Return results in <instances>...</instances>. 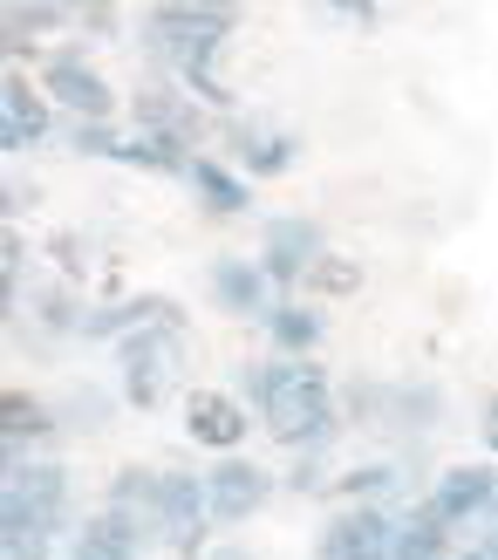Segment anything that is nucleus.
<instances>
[{
    "label": "nucleus",
    "instance_id": "nucleus-1",
    "mask_svg": "<svg viewBox=\"0 0 498 560\" xmlns=\"http://www.w3.org/2000/svg\"><path fill=\"white\" fill-rule=\"evenodd\" d=\"M233 397L260 417V431L281 444V452L308 458V452H328L342 438V397L328 370L315 355H266V362H239L233 376Z\"/></svg>",
    "mask_w": 498,
    "mask_h": 560
},
{
    "label": "nucleus",
    "instance_id": "nucleus-2",
    "mask_svg": "<svg viewBox=\"0 0 498 560\" xmlns=\"http://www.w3.org/2000/svg\"><path fill=\"white\" fill-rule=\"evenodd\" d=\"M239 27V8H218V0H157V8L137 14V42H144L151 69L164 82H178L185 96H199L212 117H233V90L218 75V55H226Z\"/></svg>",
    "mask_w": 498,
    "mask_h": 560
},
{
    "label": "nucleus",
    "instance_id": "nucleus-3",
    "mask_svg": "<svg viewBox=\"0 0 498 560\" xmlns=\"http://www.w3.org/2000/svg\"><path fill=\"white\" fill-rule=\"evenodd\" d=\"M117 355V404L130 410H164L178 397V370H185V328H144L130 342L109 349Z\"/></svg>",
    "mask_w": 498,
    "mask_h": 560
},
{
    "label": "nucleus",
    "instance_id": "nucleus-4",
    "mask_svg": "<svg viewBox=\"0 0 498 560\" xmlns=\"http://www.w3.org/2000/svg\"><path fill=\"white\" fill-rule=\"evenodd\" d=\"M35 82L48 90V103L62 109V124H117V109L130 103V96H117V82L90 62V48H82V42L48 48Z\"/></svg>",
    "mask_w": 498,
    "mask_h": 560
},
{
    "label": "nucleus",
    "instance_id": "nucleus-5",
    "mask_svg": "<svg viewBox=\"0 0 498 560\" xmlns=\"http://www.w3.org/2000/svg\"><path fill=\"white\" fill-rule=\"evenodd\" d=\"M178 431H185V444H199L212 458H239L246 438L260 431V417L233 397V383H191L178 397Z\"/></svg>",
    "mask_w": 498,
    "mask_h": 560
},
{
    "label": "nucleus",
    "instance_id": "nucleus-6",
    "mask_svg": "<svg viewBox=\"0 0 498 560\" xmlns=\"http://www.w3.org/2000/svg\"><path fill=\"white\" fill-rule=\"evenodd\" d=\"M212 144H218V158H226L239 178H287L294 164H300V130L266 124V117H246V109L218 117Z\"/></svg>",
    "mask_w": 498,
    "mask_h": 560
},
{
    "label": "nucleus",
    "instance_id": "nucleus-7",
    "mask_svg": "<svg viewBox=\"0 0 498 560\" xmlns=\"http://www.w3.org/2000/svg\"><path fill=\"white\" fill-rule=\"evenodd\" d=\"M260 267L273 273V288L281 294H300L308 288V273L335 254V246H328V233H321V219H308V212H273L266 226H260Z\"/></svg>",
    "mask_w": 498,
    "mask_h": 560
},
{
    "label": "nucleus",
    "instance_id": "nucleus-8",
    "mask_svg": "<svg viewBox=\"0 0 498 560\" xmlns=\"http://www.w3.org/2000/svg\"><path fill=\"white\" fill-rule=\"evenodd\" d=\"M130 130H151V137H171V144H212V130H218V117L199 103V96H185L178 82H164V75H144L130 90Z\"/></svg>",
    "mask_w": 498,
    "mask_h": 560
},
{
    "label": "nucleus",
    "instance_id": "nucleus-9",
    "mask_svg": "<svg viewBox=\"0 0 498 560\" xmlns=\"http://www.w3.org/2000/svg\"><path fill=\"white\" fill-rule=\"evenodd\" d=\"M424 506L451 526V534H464V526H485V513L498 506V465L491 458H472V465H444V471H430V486H424Z\"/></svg>",
    "mask_w": 498,
    "mask_h": 560
},
{
    "label": "nucleus",
    "instance_id": "nucleus-10",
    "mask_svg": "<svg viewBox=\"0 0 498 560\" xmlns=\"http://www.w3.org/2000/svg\"><path fill=\"white\" fill-rule=\"evenodd\" d=\"M205 294L218 315L233 322H266L273 307H281V288H273V273L260 267V254H212L205 260Z\"/></svg>",
    "mask_w": 498,
    "mask_h": 560
},
{
    "label": "nucleus",
    "instance_id": "nucleus-11",
    "mask_svg": "<svg viewBox=\"0 0 498 560\" xmlns=\"http://www.w3.org/2000/svg\"><path fill=\"white\" fill-rule=\"evenodd\" d=\"M273 492H281V471H266L260 458H246V452L205 465V506H212V526H246Z\"/></svg>",
    "mask_w": 498,
    "mask_h": 560
},
{
    "label": "nucleus",
    "instance_id": "nucleus-12",
    "mask_svg": "<svg viewBox=\"0 0 498 560\" xmlns=\"http://www.w3.org/2000/svg\"><path fill=\"white\" fill-rule=\"evenodd\" d=\"M315 560H396L390 506H335L315 534Z\"/></svg>",
    "mask_w": 498,
    "mask_h": 560
},
{
    "label": "nucleus",
    "instance_id": "nucleus-13",
    "mask_svg": "<svg viewBox=\"0 0 498 560\" xmlns=\"http://www.w3.org/2000/svg\"><path fill=\"white\" fill-rule=\"evenodd\" d=\"M55 130H62V109L48 103V90L27 82L21 69H8V82H0V151L8 158L42 151V144H55Z\"/></svg>",
    "mask_w": 498,
    "mask_h": 560
},
{
    "label": "nucleus",
    "instance_id": "nucleus-14",
    "mask_svg": "<svg viewBox=\"0 0 498 560\" xmlns=\"http://www.w3.org/2000/svg\"><path fill=\"white\" fill-rule=\"evenodd\" d=\"M424 486H417V465L410 458H369V465H348L335 471V506H417Z\"/></svg>",
    "mask_w": 498,
    "mask_h": 560
},
{
    "label": "nucleus",
    "instance_id": "nucleus-15",
    "mask_svg": "<svg viewBox=\"0 0 498 560\" xmlns=\"http://www.w3.org/2000/svg\"><path fill=\"white\" fill-rule=\"evenodd\" d=\"M0 553L8 560H55V553H69V526L35 513L21 492H0Z\"/></svg>",
    "mask_w": 498,
    "mask_h": 560
},
{
    "label": "nucleus",
    "instance_id": "nucleus-16",
    "mask_svg": "<svg viewBox=\"0 0 498 560\" xmlns=\"http://www.w3.org/2000/svg\"><path fill=\"white\" fill-rule=\"evenodd\" d=\"M0 492H21L35 513L48 520H62L69 534H75V479H69V465H55V458H8V486Z\"/></svg>",
    "mask_w": 498,
    "mask_h": 560
},
{
    "label": "nucleus",
    "instance_id": "nucleus-17",
    "mask_svg": "<svg viewBox=\"0 0 498 560\" xmlns=\"http://www.w3.org/2000/svg\"><path fill=\"white\" fill-rule=\"evenodd\" d=\"M62 410H55L48 397H35V389H0V444H8V458H21L27 444H48L62 438Z\"/></svg>",
    "mask_w": 498,
    "mask_h": 560
},
{
    "label": "nucleus",
    "instance_id": "nucleus-18",
    "mask_svg": "<svg viewBox=\"0 0 498 560\" xmlns=\"http://www.w3.org/2000/svg\"><path fill=\"white\" fill-rule=\"evenodd\" d=\"M185 185H191V199H199L212 219H239V212H253V178H239L218 151H199V158H191Z\"/></svg>",
    "mask_w": 498,
    "mask_h": 560
},
{
    "label": "nucleus",
    "instance_id": "nucleus-19",
    "mask_svg": "<svg viewBox=\"0 0 498 560\" xmlns=\"http://www.w3.org/2000/svg\"><path fill=\"white\" fill-rule=\"evenodd\" d=\"M260 335H266L273 355H315L321 335H328V315H321V301H308V294H281V307L260 322Z\"/></svg>",
    "mask_w": 498,
    "mask_h": 560
},
{
    "label": "nucleus",
    "instance_id": "nucleus-20",
    "mask_svg": "<svg viewBox=\"0 0 498 560\" xmlns=\"http://www.w3.org/2000/svg\"><path fill=\"white\" fill-rule=\"evenodd\" d=\"M458 540H464V534H451V526L437 520L424 499L396 513V560H451V547H458Z\"/></svg>",
    "mask_w": 498,
    "mask_h": 560
},
{
    "label": "nucleus",
    "instance_id": "nucleus-21",
    "mask_svg": "<svg viewBox=\"0 0 498 560\" xmlns=\"http://www.w3.org/2000/svg\"><path fill=\"white\" fill-rule=\"evenodd\" d=\"M157 479H164V465H117V471H109V486H103V506L137 513V520L157 526Z\"/></svg>",
    "mask_w": 498,
    "mask_h": 560
},
{
    "label": "nucleus",
    "instance_id": "nucleus-22",
    "mask_svg": "<svg viewBox=\"0 0 498 560\" xmlns=\"http://www.w3.org/2000/svg\"><path fill=\"white\" fill-rule=\"evenodd\" d=\"M191 158H199V151L171 144V137H151V130H130L123 151H117V164H130V172H157V178H185Z\"/></svg>",
    "mask_w": 498,
    "mask_h": 560
},
{
    "label": "nucleus",
    "instance_id": "nucleus-23",
    "mask_svg": "<svg viewBox=\"0 0 498 560\" xmlns=\"http://www.w3.org/2000/svg\"><path fill=\"white\" fill-rule=\"evenodd\" d=\"M82 322H90V301H82V288H69V280H48L35 294V328L42 335H75L82 342Z\"/></svg>",
    "mask_w": 498,
    "mask_h": 560
},
{
    "label": "nucleus",
    "instance_id": "nucleus-24",
    "mask_svg": "<svg viewBox=\"0 0 498 560\" xmlns=\"http://www.w3.org/2000/svg\"><path fill=\"white\" fill-rule=\"evenodd\" d=\"M75 8H62V0H8L0 8V27H8V55H21V42H35L42 27H69Z\"/></svg>",
    "mask_w": 498,
    "mask_h": 560
},
{
    "label": "nucleus",
    "instance_id": "nucleus-25",
    "mask_svg": "<svg viewBox=\"0 0 498 560\" xmlns=\"http://www.w3.org/2000/svg\"><path fill=\"white\" fill-rule=\"evenodd\" d=\"M437 410H444V389L437 383H396L390 389V424L396 431H437Z\"/></svg>",
    "mask_w": 498,
    "mask_h": 560
},
{
    "label": "nucleus",
    "instance_id": "nucleus-26",
    "mask_svg": "<svg viewBox=\"0 0 498 560\" xmlns=\"http://www.w3.org/2000/svg\"><path fill=\"white\" fill-rule=\"evenodd\" d=\"M355 288H363V267H355V254H328V260L308 273V288H300V294H308V301H348Z\"/></svg>",
    "mask_w": 498,
    "mask_h": 560
},
{
    "label": "nucleus",
    "instance_id": "nucleus-27",
    "mask_svg": "<svg viewBox=\"0 0 498 560\" xmlns=\"http://www.w3.org/2000/svg\"><path fill=\"white\" fill-rule=\"evenodd\" d=\"M62 137H69L75 158H109V164H117V151H123L130 130H117V124H62Z\"/></svg>",
    "mask_w": 498,
    "mask_h": 560
},
{
    "label": "nucleus",
    "instance_id": "nucleus-28",
    "mask_svg": "<svg viewBox=\"0 0 498 560\" xmlns=\"http://www.w3.org/2000/svg\"><path fill=\"white\" fill-rule=\"evenodd\" d=\"M109 410H117V404H109L103 389H75V397L62 404V424H69V431H90V438H96V431H109Z\"/></svg>",
    "mask_w": 498,
    "mask_h": 560
},
{
    "label": "nucleus",
    "instance_id": "nucleus-29",
    "mask_svg": "<svg viewBox=\"0 0 498 560\" xmlns=\"http://www.w3.org/2000/svg\"><path fill=\"white\" fill-rule=\"evenodd\" d=\"M281 492H294V499H315V492H335V479H328V465H321V452H308V458H294V465L281 471Z\"/></svg>",
    "mask_w": 498,
    "mask_h": 560
},
{
    "label": "nucleus",
    "instance_id": "nucleus-30",
    "mask_svg": "<svg viewBox=\"0 0 498 560\" xmlns=\"http://www.w3.org/2000/svg\"><path fill=\"white\" fill-rule=\"evenodd\" d=\"M48 254H55V267H62L69 288H82V280H90V246H82V233H55Z\"/></svg>",
    "mask_w": 498,
    "mask_h": 560
},
{
    "label": "nucleus",
    "instance_id": "nucleus-31",
    "mask_svg": "<svg viewBox=\"0 0 498 560\" xmlns=\"http://www.w3.org/2000/svg\"><path fill=\"white\" fill-rule=\"evenodd\" d=\"M328 21H342V27H376L382 8H376V0H328Z\"/></svg>",
    "mask_w": 498,
    "mask_h": 560
},
{
    "label": "nucleus",
    "instance_id": "nucleus-32",
    "mask_svg": "<svg viewBox=\"0 0 498 560\" xmlns=\"http://www.w3.org/2000/svg\"><path fill=\"white\" fill-rule=\"evenodd\" d=\"M75 21H82V27H96V35H109V27H117L123 14L109 8V0H82V8H75Z\"/></svg>",
    "mask_w": 498,
    "mask_h": 560
},
{
    "label": "nucleus",
    "instance_id": "nucleus-33",
    "mask_svg": "<svg viewBox=\"0 0 498 560\" xmlns=\"http://www.w3.org/2000/svg\"><path fill=\"white\" fill-rule=\"evenodd\" d=\"M451 560H498V540H485V534H464V540L451 547Z\"/></svg>",
    "mask_w": 498,
    "mask_h": 560
},
{
    "label": "nucleus",
    "instance_id": "nucleus-34",
    "mask_svg": "<svg viewBox=\"0 0 498 560\" xmlns=\"http://www.w3.org/2000/svg\"><path fill=\"white\" fill-rule=\"evenodd\" d=\"M478 438H485V452L498 458V397H485V410H478Z\"/></svg>",
    "mask_w": 498,
    "mask_h": 560
},
{
    "label": "nucleus",
    "instance_id": "nucleus-35",
    "mask_svg": "<svg viewBox=\"0 0 498 560\" xmlns=\"http://www.w3.org/2000/svg\"><path fill=\"white\" fill-rule=\"evenodd\" d=\"M205 560H260V553H246L239 540H212V553H205Z\"/></svg>",
    "mask_w": 498,
    "mask_h": 560
},
{
    "label": "nucleus",
    "instance_id": "nucleus-36",
    "mask_svg": "<svg viewBox=\"0 0 498 560\" xmlns=\"http://www.w3.org/2000/svg\"><path fill=\"white\" fill-rule=\"evenodd\" d=\"M62 560H117V553H96V547H82V540H69V553Z\"/></svg>",
    "mask_w": 498,
    "mask_h": 560
},
{
    "label": "nucleus",
    "instance_id": "nucleus-37",
    "mask_svg": "<svg viewBox=\"0 0 498 560\" xmlns=\"http://www.w3.org/2000/svg\"><path fill=\"white\" fill-rule=\"evenodd\" d=\"M478 534H485V540H498V506L485 513V526H478Z\"/></svg>",
    "mask_w": 498,
    "mask_h": 560
}]
</instances>
